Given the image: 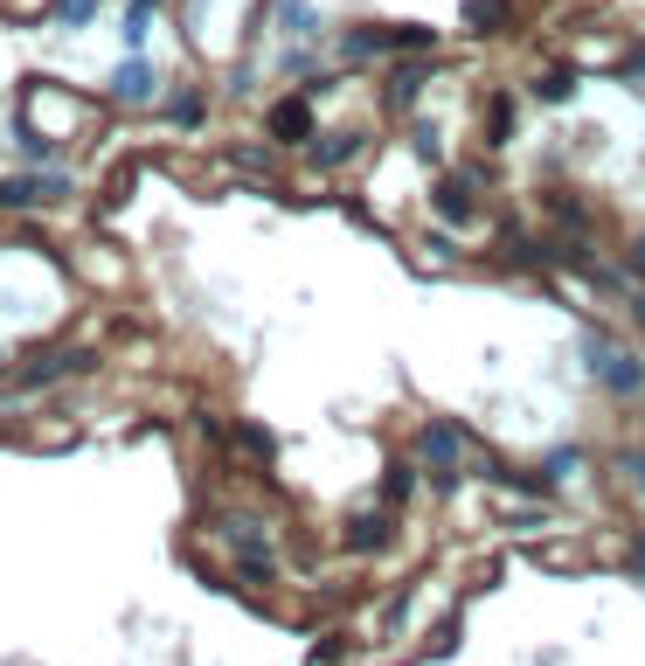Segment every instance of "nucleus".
Wrapping results in <instances>:
<instances>
[{
	"instance_id": "nucleus-1",
	"label": "nucleus",
	"mask_w": 645,
	"mask_h": 666,
	"mask_svg": "<svg viewBox=\"0 0 645 666\" xmlns=\"http://www.w3.org/2000/svg\"><path fill=\"white\" fill-rule=\"evenodd\" d=\"M576 347H583V362H590V375H597V382H604L611 396H632V389H645V362H638L632 347H617V341H611L604 326H590V333H583Z\"/></svg>"
},
{
	"instance_id": "nucleus-2",
	"label": "nucleus",
	"mask_w": 645,
	"mask_h": 666,
	"mask_svg": "<svg viewBox=\"0 0 645 666\" xmlns=\"http://www.w3.org/2000/svg\"><path fill=\"white\" fill-rule=\"evenodd\" d=\"M466 451H472L466 424H424V438H417V458H430V466H458Z\"/></svg>"
},
{
	"instance_id": "nucleus-3",
	"label": "nucleus",
	"mask_w": 645,
	"mask_h": 666,
	"mask_svg": "<svg viewBox=\"0 0 645 666\" xmlns=\"http://www.w3.org/2000/svg\"><path fill=\"white\" fill-rule=\"evenodd\" d=\"M271 139L305 146V139H313V105H305V97H285V105L271 112Z\"/></svg>"
},
{
	"instance_id": "nucleus-4",
	"label": "nucleus",
	"mask_w": 645,
	"mask_h": 666,
	"mask_svg": "<svg viewBox=\"0 0 645 666\" xmlns=\"http://www.w3.org/2000/svg\"><path fill=\"white\" fill-rule=\"evenodd\" d=\"M479 181H486L479 167L466 174V181H451V174H445V181H437V195H430V201H437V216H445V222H458V216L472 209V188H479Z\"/></svg>"
},
{
	"instance_id": "nucleus-5",
	"label": "nucleus",
	"mask_w": 645,
	"mask_h": 666,
	"mask_svg": "<svg viewBox=\"0 0 645 666\" xmlns=\"http://www.w3.org/2000/svg\"><path fill=\"white\" fill-rule=\"evenodd\" d=\"M112 91L125 97V105H146V97H153V63L146 56H125L118 76H112Z\"/></svg>"
},
{
	"instance_id": "nucleus-6",
	"label": "nucleus",
	"mask_w": 645,
	"mask_h": 666,
	"mask_svg": "<svg viewBox=\"0 0 645 666\" xmlns=\"http://www.w3.org/2000/svg\"><path fill=\"white\" fill-rule=\"evenodd\" d=\"M382 542H389V521H382V514H361V521L347 528V549H361V555H375Z\"/></svg>"
},
{
	"instance_id": "nucleus-7",
	"label": "nucleus",
	"mask_w": 645,
	"mask_h": 666,
	"mask_svg": "<svg viewBox=\"0 0 645 666\" xmlns=\"http://www.w3.org/2000/svg\"><path fill=\"white\" fill-rule=\"evenodd\" d=\"M424 76H430L424 63H417V70H396V76H389V105H396V112H409V105H417V91H424Z\"/></svg>"
},
{
	"instance_id": "nucleus-8",
	"label": "nucleus",
	"mask_w": 645,
	"mask_h": 666,
	"mask_svg": "<svg viewBox=\"0 0 645 666\" xmlns=\"http://www.w3.org/2000/svg\"><path fill=\"white\" fill-rule=\"evenodd\" d=\"M534 97H541V105H570V97H576V70H549L534 84Z\"/></svg>"
},
{
	"instance_id": "nucleus-9",
	"label": "nucleus",
	"mask_w": 645,
	"mask_h": 666,
	"mask_svg": "<svg viewBox=\"0 0 645 666\" xmlns=\"http://www.w3.org/2000/svg\"><path fill=\"white\" fill-rule=\"evenodd\" d=\"M500 21H507V0H466V29H500Z\"/></svg>"
},
{
	"instance_id": "nucleus-10",
	"label": "nucleus",
	"mask_w": 645,
	"mask_h": 666,
	"mask_svg": "<svg viewBox=\"0 0 645 666\" xmlns=\"http://www.w3.org/2000/svg\"><path fill=\"white\" fill-rule=\"evenodd\" d=\"M278 21H285L292 35H313V29H320V14L305 8V0H278Z\"/></svg>"
},
{
	"instance_id": "nucleus-11",
	"label": "nucleus",
	"mask_w": 645,
	"mask_h": 666,
	"mask_svg": "<svg viewBox=\"0 0 645 666\" xmlns=\"http://www.w3.org/2000/svg\"><path fill=\"white\" fill-rule=\"evenodd\" d=\"M237 445H243L250 458H271V451H278V445H271V430H264V424H243V430H237Z\"/></svg>"
},
{
	"instance_id": "nucleus-12",
	"label": "nucleus",
	"mask_w": 645,
	"mask_h": 666,
	"mask_svg": "<svg viewBox=\"0 0 645 666\" xmlns=\"http://www.w3.org/2000/svg\"><path fill=\"white\" fill-rule=\"evenodd\" d=\"M91 14H97V0H56V21H63V29H84Z\"/></svg>"
},
{
	"instance_id": "nucleus-13",
	"label": "nucleus",
	"mask_w": 645,
	"mask_h": 666,
	"mask_svg": "<svg viewBox=\"0 0 645 666\" xmlns=\"http://www.w3.org/2000/svg\"><path fill=\"white\" fill-rule=\"evenodd\" d=\"M167 118H174V125H188V133H195V125H201V97H195V91H180Z\"/></svg>"
},
{
	"instance_id": "nucleus-14",
	"label": "nucleus",
	"mask_w": 645,
	"mask_h": 666,
	"mask_svg": "<svg viewBox=\"0 0 645 666\" xmlns=\"http://www.w3.org/2000/svg\"><path fill=\"white\" fill-rule=\"evenodd\" d=\"M409 486H417V472H409V466H389V479H382V500H409Z\"/></svg>"
},
{
	"instance_id": "nucleus-15",
	"label": "nucleus",
	"mask_w": 645,
	"mask_h": 666,
	"mask_svg": "<svg viewBox=\"0 0 645 666\" xmlns=\"http://www.w3.org/2000/svg\"><path fill=\"white\" fill-rule=\"evenodd\" d=\"M451 646H458V618H445V625H437V632H430V659H445Z\"/></svg>"
},
{
	"instance_id": "nucleus-16",
	"label": "nucleus",
	"mask_w": 645,
	"mask_h": 666,
	"mask_svg": "<svg viewBox=\"0 0 645 666\" xmlns=\"http://www.w3.org/2000/svg\"><path fill=\"white\" fill-rule=\"evenodd\" d=\"M313 153H320V160H326V167H333V160H347V153H354V133H347V139H320Z\"/></svg>"
},
{
	"instance_id": "nucleus-17",
	"label": "nucleus",
	"mask_w": 645,
	"mask_h": 666,
	"mask_svg": "<svg viewBox=\"0 0 645 666\" xmlns=\"http://www.w3.org/2000/svg\"><path fill=\"white\" fill-rule=\"evenodd\" d=\"M409 139H417V153H424V160H437V125H417Z\"/></svg>"
},
{
	"instance_id": "nucleus-18",
	"label": "nucleus",
	"mask_w": 645,
	"mask_h": 666,
	"mask_svg": "<svg viewBox=\"0 0 645 666\" xmlns=\"http://www.w3.org/2000/svg\"><path fill=\"white\" fill-rule=\"evenodd\" d=\"M617 466H625V479H638V486H645V458H638V451H625Z\"/></svg>"
},
{
	"instance_id": "nucleus-19",
	"label": "nucleus",
	"mask_w": 645,
	"mask_h": 666,
	"mask_svg": "<svg viewBox=\"0 0 645 666\" xmlns=\"http://www.w3.org/2000/svg\"><path fill=\"white\" fill-rule=\"evenodd\" d=\"M632 264H638V278H645V243H632Z\"/></svg>"
},
{
	"instance_id": "nucleus-20",
	"label": "nucleus",
	"mask_w": 645,
	"mask_h": 666,
	"mask_svg": "<svg viewBox=\"0 0 645 666\" xmlns=\"http://www.w3.org/2000/svg\"><path fill=\"white\" fill-rule=\"evenodd\" d=\"M632 76H645V49H638V56H632Z\"/></svg>"
},
{
	"instance_id": "nucleus-21",
	"label": "nucleus",
	"mask_w": 645,
	"mask_h": 666,
	"mask_svg": "<svg viewBox=\"0 0 645 666\" xmlns=\"http://www.w3.org/2000/svg\"><path fill=\"white\" fill-rule=\"evenodd\" d=\"M133 8H146V14H153V8H160V0H133Z\"/></svg>"
}]
</instances>
